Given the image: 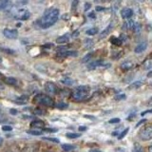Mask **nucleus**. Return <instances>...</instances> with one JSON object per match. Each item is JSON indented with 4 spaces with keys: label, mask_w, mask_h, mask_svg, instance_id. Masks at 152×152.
<instances>
[{
    "label": "nucleus",
    "mask_w": 152,
    "mask_h": 152,
    "mask_svg": "<svg viewBox=\"0 0 152 152\" xmlns=\"http://www.w3.org/2000/svg\"><path fill=\"white\" fill-rule=\"evenodd\" d=\"M126 98V94H119V95H116L115 97H114V99L117 100V101H120V100H125Z\"/></svg>",
    "instance_id": "obj_31"
},
{
    "label": "nucleus",
    "mask_w": 152,
    "mask_h": 152,
    "mask_svg": "<svg viewBox=\"0 0 152 152\" xmlns=\"http://www.w3.org/2000/svg\"><path fill=\"white\" fill-rule=\"evenodd\" d=\"M88 16H89V17H91V16L94 17V13H89V14H88Z\"/></svg>",
    "instance_id": "obj_49"
},
{
    "label": "nucleus",
    "mask_w": 152,
    "mask_h": 152,
    "mask_svg": "<svg viewBox=\"0 0 152 152\" xmlns=\"http://www.w3.org/2000/svg\"><path fill=\"white\" fill-rule=\"evenodd\" d=\"M38 145H28L21 150V152H37Z\"/></svg>",
    "instance_id": "obj_13"
},
{
    "label": "nucleus",
    "mask_w": 152,
    "mask_h": 152,
    "mask_svg": "<svg viewBox=\"0 0 152 152\" xmlns=\"http://www.w3.org/2000/svg\"><path fill=\"white\" fill-rule=\"evenodd\" d=\"M3 35L8 39H15L18 36V31L14 28H5L3 31Z\"/></svg>",
    "instance_id": "obj_5"
},
{
    "label": "nucleus",
    "mask_w": 152,
    "mask_h": 152,
    "mask_svg": "<svg viewBox=\"0 0 152 152\" xmlns=\"http://www.w3.org/2000/svg\"><path fill=\"white\" fill-rule=\"evenodd\" d=\"M116 151L117 152H127V150L126 148H124V147H118V148H116Z\"/></svg>",
    "instance_id": "obj_38"
},
{
    "label": "nucleus",
    "mask_w": 152,
    "mask_h": 152,
    "mask_svg": "<svg viewBox=\"0 0 152 152\" xmlns=\"http://www.w3.org/2000/svg\"><path fill=\"white\" fill-rule=\"evenodd\" d=\"M120 121L121 120L119 118H112L108 121V123L109 124H118V123H120Z\"/></svg>",
    "instance_id": "obj_34"
},
{
    "label": "nucleus",
    "mask_w": 152,
    "mask_h": 152,
    "mask_svg": "<svg viewBox=\"0 0 152 152\" xmlns=\"http://www.w3.org/2000/svg\"><path fill=\"white\" fill-rule=\"evenodd\" d=\"M142 85V81H137V82H134V83L130 84L129 87H128V88H129V89H135V88H140Z\"/></svg>",
    "instance_id": "obj_20"
},
{
    "label": "nucleus",
    "mask_w": 152,
    "mask_h": 152,
    "mask_svg": "<svg viewBox=\"0 0 152 152\" xmlns=\"http://www.w3.org/2000/svg\"><path fill=\"white\" fill-rule=\"evenodd\" d=\"M104 7H101V6H97L96 7V11H98V12H102V11H104Z\"/></svg>",
    "instance_id": "obj_39"
},
{
    "label": "nucleus",
    "mask_w": 152,
    "mask_h": 152,
    "mask_svg": "<svg viewBox=\"0 0 152 152\" xmlns=\"http://www.w3.org/2000/svg\"><path fill=\"white\" fill-rule=\"evenodd\" d=\"M10 2L7 1V0H4V1H0V11H2V10H5L6 8H8Z\"/></svg>",
    "instance_id": "obj_26"
},
{
    "label": "nucleus",
    "mask_w": 152,
    "mask_h": 152,
    "mask_svg": "<svg viewBox=\"0 0 152 152\" xmlns=\"http://www.w3.org/2000/svg\"><path fill=\"white\" fill-rule=\"evenodd\" d=\"M5 152H12V150H7V151H5Z\"/></svg>",
    "instance_id": "obj_53"
},
{
    "label": "nucleus",
    "mask_w": 152,
    "mask_h": 152,
    "mask_svg": "<svg viewBox=\"0 0 152 152\" xmlns=\"http://www.w3.org/2000/svg\"><path fill=\"white\" fill-rule=\"evenodd\" d=\"M55 107H56L57 108H58V109H66V108H68V107H69V104L62 102V103L56 104H55Z\"/></svg>",
    "instance_id": "obj_25"
},
{
    "label": "nucleus",
    "mask_w": 152,
    "mask_h": 152,
    "mask_svg": "<svg viewBox=\"0 0 152 152\" xmlns=\"http://www.w3.org/2000/svg\"><path fill=\"white\" fill-rule=\"evenodd\" d=\"M44 123L40 120H35L31 123V127H36V128H41V127H44Z\"/></svg>",
    "instance_id": "obj_15"
},
{
    "label": "nucleus",
    "mask_w": 152,
    "mask_h": 152,
    "mask_svg": "<svg viewBox=\"0 0 152 152\" xmlns=\"http://www.w3.org/2000/svg\"><path fill=\"white\" fill-rule=\"evenodd\" d=\"M4 88V87H3V86H2L1 84H0V88Z\"/></svg>",
    "instance_id": "obj_52"
},
{
    "label": "nucleus",
    "mask_w": 152,
    "mask_h": 152,
    "mask_svg": "<svg viewBox=\"0 0 152 152\" xmlns=\"http://www.w3.org/2000/svg\"><path fill=\"white\" fill-rule=\"evenodd\" d=\"M2 144H3V138H2V137H0V146L2 145Z\"/></svg>",
    "instance_id": "obj_47"
},
{
    "label": "nucleus",
    "mask_w": 152,
    "mask_h": 152,
    "mask_svg": "<svg viewBox=\"0 0 152 152\" xmlns=\"http://www.w3.org/2000/svg\"><path fill=\"white\" fill-rule=\"evenodd\" d=\"M128 130H129V128H126V129H125V130H124V131H123V132L121 133V134H120V135H119V137H118V139H119V140H122V139H123V138H124V137H125V136L126 135V133L128 132Z\"/></svg>",
    "instance_id": "obj_32"
},
{
    "label": "nucleus",
    "mask_w": 152,
    "mask_h": 152,
    "mask_svg": "<svg viewBox=\"0 0 152 152\" xmlns=\"http://www.w3.org/2000/svg\"><path fill=\"white\" fill-rule=\"evenodd\" d=\"M110 42H111V44H113L114 46H121L122 45V41L120 40V38H117V37H114V36H112L110 38Z\"/></svg>",
    "instance_id": "obj_19"
},
{
    "label": "nucleus",
    "mask_w": 152,
    "mask_h": 152,
    "mask_svg": "<svg viewBox=\"0 0 152 152\" xmlns=\"http://www.w3.org/2000/svg\"><path fill=\"white\" fill-rule=\"evenodd\" d=\"M31 16V13L28 12L26 10H20V11H18L17 13H16V18L17 19H20V20H28V18Z\"/></svg>",
    "instance_id": "obj_7"
},
{
    "label": "nucleus",
    "mask_w": 152,
    "mask_h": 152,
    "mask_svg": "<svg viewBox=\"0 0 152 152\" xmlns=\"http://www.w3.org/2000/svg\"><path fill=\"white\" fill-rule=\"evenodd\" d=\"M87 32L88 35H95L98 33V28H88V30L86 31Z\"/></svg>",
    "instance_id": "obj_22"
},
{
    "label": "nucleus",
    "mask_w": 152,
    "mask_h": 152,
    "mask_svg": "<svg viewBox=\"0 0 152 152\" xmlns=\"http://www.w3.org/2000/svg\"><path fill=\"white\" fill-rule=\"evenodd\" d=\"M44 131H46V132H57V129H55V128H44Z\"/></svg>",
    "instance_id": "obj_37"
},
{
    "label": "nucleus",
    "mask_w": 152,
    "mask_h": 152,
    "mask_svg": "<svg viewBox=\"0 0 152 152\" xmlns=\"http://www.w3.org/2000/svg\"><path fill=\"white\" fill-rule=\"evenodd\" d=\"M150 112H151V110H150V109H148V110H145V111H144V112H142V113H141V115H142V116H144V115H145L146 113H150Z\"/></svg>",
    "instance_id": "obj_41"
},
{
    "label": "nucleus",
    "mask_w": 152,
    "mask_h": 152,
    "mask_svg": "<svg viewBox=\"0 0 152 152\" xmlns=\"http://www.w3.org/2000/svg\"><path fill=\"white\" fill-rule=\"evenodd\" d=\"M66 136L68 138H70V139H77V138H79L81 136V134H79V133H66Z\"/></svg>",
    "instance_id": "obj_24"
},
{
    "label": "nucleus",
    "mask_w": 152,
    "mask_h": 152,
    "mask_svg": "<svg viewBox=\"0 0 152 152\" xmlns=\"http://www.w3.org/2000/svg\"><path fill=\"white\" fill-rule=\"evenodd\" d=\"M4 82L8 84V85H11V86H13V85H16L17 83V80L13 77H6L4 79Z\"/></svg>",
    "instance_id": "obj_16"
},
{
    "label": "nucleus",
    "mask_w": 152,
    "mask_h": 152,
    "mask_svg": "<svg viewBox=\"0 0 152 152\" xmlns=\"http://www.w3.org/2000/svg\"><path fill=\"white\" fill-rule=\"evenodd\" d=\"M61 147H62V149H63L64 151H66V152H69V151L73 150L75 148L74 145H68V144L61 145Z\"/></svg>",
    "instance_id": "obj_18"
},
{
    "label": "nucleus",
    "mask_w": 152,
    "mask_h": 152,
    "mask_svg": "<svg viewBox=\"0 0 152 152\" xmlns=\"http://www.w3.org/2000/svg\"><path fill=\"white\" fill-rule=\"evenodd\" d=\"M34 113L37 114V115H43V114H44L45 112H44V110H42V109H40V108H36Z\"/></svg>",
    "instance_id": "obj_36"
},
{
    "label": "nucleus",
    "mask_w": 152,
    "mask_h": 152,
    "mask_svg": "<svg viewBox=\"0 0 152 152\" xmlns=\"http://www.w3.org/2000/svg\"><path fill=\"white\" fill-rule=\"evenodd\" d=\"M47 152H50V151H47Z\"/></svg>",
    "instance_id": "obj_55"
},
{
    "label": "nucleus",
    "mask_w": 152,
    "mask_h": 152,
    "mask_svg": "<svg viewBox=\"0 0 152 152\" xmlns=\"http://www.w3.org/2000/svg\"><path fill=\"white\" fill-rule=\"evenodd\" d=\"M79 130L86 131V130H87V126H79Z\"/></svg>",
    "instance_id": "obj_40"
},
{
    "label": "nucleus",
    "mask_w": 152,
    "mask_h": 152,
    "mask_svg": "<svg viewBox=\"0 0 152 152\" xmlns=\"http://www.w3.org/2000/svg\"><path fill=\"white\" fill-rule=\"evenodd\" d=\"M77 4H78V2H77V1H74V2L72 3V9L74 8V6H75V5H77Z\"/></svg>",
    "instance_id": "obj_48"
},
{
    "label": "nucleus",
    "mask_w": 152,
    "mask_h": 152,
    "mask_svg": "<svg viewBox=\"0 0 152 152\" xmlns=\"http://www.w3.org/2000/svg\"><path fill=\"white\" fill-rule=\"evenodd\" d=\"M133 15V11L130 8H125L121 11V16L125 19H129Z\"/></svg>",
    "instance_id": "obj_10"
},
{
    "label": "nucleus",
    "mask_w": 152,
    "mask_h": 152,
    "mask_svg": "<svg viewBox=\"0 0 152 152\" xmlns=\"http://www.w3.org/2000/svg\"><path fill=\"white\" fill-rule=\"evenodd\" d=\"M148 150H149V152H151V145H150V146L148 147Z\"/></svg>",
    "instance_id": "obj_50"
},
{
    "label": "nucleus",
    "mask_w": 152,
    "mask_h": 152,
    "mask_svg": "<svg viewBox=\"0 0 152 152\" xmlns=\"http://www.w3.org/2000/svg\"><path fill=\"white\" fill-rule=\"evenodd\" d=\"M1 77H3V74H2L1 72H0V78H1Z\"/></svg>",
    "instance_id": "obj_51"
},
{
    "label": "nucleus",
    "mask_w": 152,
    "mask_h": 152,
    "mask_svg": "<svg viewBox=\"0 0 152 152\" xmlns=\"http://www.w3.org/2000/svg\"><path fill=\"white\" fill-rule=\"evenodd\" d=\"M145 122H146V120H145H145H142V121H140V123H138L137 125H136V127H137V126H139L140 125H142V124L145 123Z\"/></svg>",
    "instance_id": "obj_42"
},
{
    "label": "nucleus",
    "mask_w": 152,
    "mask_h": 152,
    "mask_svg": "<svg viewBox=\"0 0 152 152\" xmlns=\"http://www.w3.org/2000/svg\"><path fill=\"white\" fill-rule=\"evenodd\" d=\"M2 130H4V131H12V127L11 126H2Z\"/></svg>",
    "instance_id": "obj_35"
},
{
    "label": "nucleus",
    "mask_w": 152,
    "mask_h": 152,
    "mask_svg": "<svg viewBox=\"0 0 152 152\" xmlns=\"http://www.w3.org/2000/svg\"><path fill=\"white\" fill-rule=\"evenodd\" d=\"M59 10L54 8H50L45 11L44 15L41 17L39 20V26L43 28H48L51 26H53L58 20L59 17Z\"/></svg>",
    "instance_id": "obj_1"
},
{
    "label": "nucleus",
    "mask_w": 152,
    "mask_h": 152,
    "mask_svg": "<svg viewBox=\"0 0 152 152\" xmlns=\"http://www.w3.org/2000/svg\"><path fill=\"white\" fill-rule=\"evenodd\" d=\"M69 33H66L64 35H61L59 36L58 38L56 39V42L58 43V44H66V43H68L69 41Z\"/></svg>",
    "instance_id": "obj_12"
},
{
    "label": "nucleus",
    "mask_w": 152,
    "mask_h": 152,
    "mask_svg": "<svg viewBox=\"0 0 152 152\" xmlns=\"http://www.w3.org/2000/svg\"><path fill=\"white\" fill-rule=\"evenodd\" d=\"M34 102L44 107H52L54 106V101L51 97L46 94H37L34 97Z\"/></svg>",
    "instance_id": "obj_2"
},
{
    "label": "nucleus",
    "mask_w": 152,
    "mask_h": 152,
    "mask_svg": "<svg viewBox=\"0 0 152 152\" xmlns=\"http://www.w3.org/2000/svg\"><path fill=\"white\" fill-rule=\"evenodd\" d=\"M88 97V91H84V90L78 89L77 88H76V89L71 93V98H72L74 101H77V102L83 101V100L87 99Z\"/></svg>",
    "instance_id": "obj_4"
},
{
    "label": "nucleus",
    "mask_w": 152,
    "mask_h": 152,
    "mask_svg": "<svg viewBox=\"0 0 152 152\" xmlns=\"http://www.w3.org/2000/svg\"><path fill=\"white\" fill-rule=\"evenodd\" d=\"M134 26H135V22L133 20H131V19H129V20L126 23V27L128 28V30H133Z\"/></svg>",
    "instance_id": "obj_23"
},
{
    "label": "nucleus",
    "mask_w": 152,
    "mask_h": 152,
    "mask_svg": "<svg viewBox=\"0 0 152 152\" xmlns=\"http://www.w3.org/2000/svg\"><path fill=\"white\" fill-rule=\"evenodd\" d=\"M133 152H144V148L139 144H135L133 146Z\"/></svg>",
    "instance_id": "obj_27"
},
{
    "label": "nucleus",
    "mask_w": 152,
    "mask_h": 152,
    "mask_svg": "<svg viewBox=\"0 0 152 152\" xmlns=\"http://www.w3.org/2000/svg\"><path fill=\"white\" fill-rule=\"evenodd\" d=\"M61 83L64 84V85H66V86H71V85H73L75 83V81L72 80L71 78H69V77H66V78L61 80Z\"/></svg>",
    "instance_id": "obj_17"
},
{
    "label": "nucleus",
    "mask_w": 152,
    "mask_h": 152,
    "mask_svg": "<svg viewBox=\"0 0 152 152\" xmlns=\"http://www.w3.org/2000/svg\"><path fill=\"white\" fill-rule=\"evenodd\" d=\"M91 56H92V53H88L86 56H84L83 59H82V63H86V62L90 61V58H91Z\"/></svg>",
    "instance_id": "obj_29"
},
{
    "label": "nucleus",
    "mask_w": 152,
    "mask_h": 152,
    "mask_svg": "<svg viewBox=\"0 0 152 152\" xmlns=\"http://www.w3.org/2000/svg\"><path fill=\"white\" fill-rule=\"evenodd\" d=\"M0 50L5 52V53H8V54H14L15 53V51H14L13 50L7 49V48H0Z\"/></svg>",
    "instance_id": "obj_28"
},
{
    "label": "nucleus",
    "mask_w": 152,
    "mask_h": 152,
    "mask_svg": "<svg viewBox=\"0 0 152 152\" xmlns=\"http://www.w3.org/2000/svg\"><path fill=\"white\" fill-rule=\"evenodd\" d=\"M1 62H2V59H1V57H0V63H1Z\"/></svg>",
    "instance_id": "obj_54"
},
{
    "label": "nucleus",
    "mask_w": 152,
    "mask_h": 152,
    "mask_svg": "<svg viewBox=\"0 0 152 152\" xmlns=\"http://www.w3.org/2000/svg\"><path fill=\"white\" fill-rule=\"evenodd\" d=\"M139 138L142 141H149L152 138V126L150 125L142 127L139 132Z\"/></svg>",
    "instance_id": "obj_3"
},
{
    "label": "nucleus",
    "mask_w": 152,
    "mask_h": 152,
    "mask_svg": "<svg viewBox=\"0 0 152 152\" xmlns=\"http://www.w3.org/2000/svg\"><path fill=\"white\" fill-rule=\"evenodd\" d=\"M89 152H102V151L99 150V149H92V150H90Z\"/></svg>",
    "instance_id": "obj_45"
},
{
    "label": "nucleus",
    "mask_w": 152,
    "mask_h": 152,
    "mask_svg": "<svg viewBox=\"0 0 152 152\" xmlns=\"http://www.w3.org/2000/svg\"><path fill=\"white\" fill-rule=\"evenodd\" d=\"M11 113L12 114V115H15V114L17 113V110H16V109H11Z\"/></svg>",
    "instance_id": "obj_44"
},
{
    "label": "nucleus",
    "mask_w": 152,
    "mask_h": 152,
    "mask_svg": "<svg viewBox=\"0 0 152 152\" xmlns=\"http://www.w3.org/2000/svg\"><path fill=\"white\" fill-rule=\"evenodd\" d=\"M146 49H147V42L144 41V42L139 43V44L136 46L134 51L136 53H142V52H144Z\"/></svg>",
    "instance_id": "obj_9"
},
{
    "label": "nucleus",
    "mask_w": 152,
    "mask_h": 152,
    "mask_svg": "<svg viewBox=\"0 0 152 152\" xmlns=\"http://www.w3.org/2000/svg\"><path fill=\"white\" fill-rule=\"evenodd\" d=\"M43 139L44 140H48V141H50V142H60V141L58 139H56V138H49V137H43Z\"/></svg>",
    "instance_id": "obj_33"
},
{
    "label": "nucleus",
    "mask_w": 152,
    "mask_h": 152,
    "mask_svg": "<svg viewBox=\"0 0 152 152\" xmlns=\"http://www.w3.org/2000/svg\"><path fill=\"white\" fill-rule=\"evenodd\" d=\"M112 28H113V23L111 22V23L109 24V25L101 32V33H100V37H101V38H104V36H107V35L108 34V33L110 32V31L112 30Z\"/></svg>",
    "instance_id": "obj_14"
},
{
    "label": "nucleus",
    "mask_w": 152,
    "mask_h": 152,
    "mask_svg": "<svg viewBox=\"0 0 152 152\" xmlns=\"http://www.w3.org/2000/svg\"><path fill=\"white\" fill-rule=\"evenodd\" d=\"M79 34V32L78 31H75L74 33H73V34H72V37H75V36H77Z\"/></svg>",
    "instance_id": "obj_46"
},
{
    "label": "nucleus",
    "mask_w": 152,
    "mask_h": 152,
    "mask_svg": "<svg viewBox=\"0 0 152 152\" xmlns=\"http://www.w3.org/2000/svg\"><path fill=\"white\" fill-rule=\"evenodd\" d=\"M133 66H134V63L130 60H126V61H124L123 63L121 64V69H125V70H128V69H131Z\"/></svg>",
    "instance_id": "obj_11"
},
{
    "label": "nucleus",
    "mask_w": 152,
    "mask_h": 152,
    "mask_svg": "<svg viewBox=\"0 0 152 152\" xmlns=\"http://www.w3.org/2000/svg\"><path fill=\"white\" fill-rule=\"evenodd\" d=\"M59 57H75L78 55V52L75 50H66V51H60L58 52Z\"/></svg>",
    "instance_id": "obj_8"
},
{
    "label": "nucleus",
    "mask_w": 152,
    "mask_h": 152,
    "mask_svg": "<svg viewBox=\"0 0 152 152\" xmlns=\"http://www.w3.org/2000/svg\"><path fill=\"white\" fill-rule=\"evenodd\" d=\"M144 65H145V69H151V61L149 59H147L146 61H145Z\"/></svg>",
    "instance_id": "obj_30"
},
{
    "label": "nucleus",
    "mask_w": 152,
    "mask_h": 152,
    "mask_svg": "<svg viewBox=\"0 0 152 152\" xmlns=\"http://www.w3.org/2000/svg\"><path fill=\"white\" fill-rule=\"evenodd\" d=\"M27 133H28V134H31V135L38 136V135H42L43 134V131L38 130V129H31V130H28Z\"/></svg>",
    "instance_id": "obj_21"
},
{
    "label": "nucleus",
    "mask_w": 152,
    "mask_h": 152,
    "mask_svg": "<svg viewBox=\"0 0 152 152\" xmlns=\"http://www.w3.org/2000/svg\"><path fill=\"white\" fill-rule=\"evenodd\" d=\"M85 7H86V8H85V11H88V9L90 8V4L87 3V4L85 5Z\"/></svg>",
    "instance_id": "obj_43"
},
{
    "label": "nucleus",
    "mask_w": 152,
    "mask_h": 152,
    "mask_svg": "<svg viewBox=\"0 0 152 152\" xmlns=\"http://www.w3.org/2000/svg\"><path fill=\"white\" fill-rule=\"evenodd\" d=\"M45 89H46V91L52 93V94H57L59 91L58 87L52 82H47L45 85Z\"/></svg>",
    "instance_id": "obj_6"
}]
</instances>
